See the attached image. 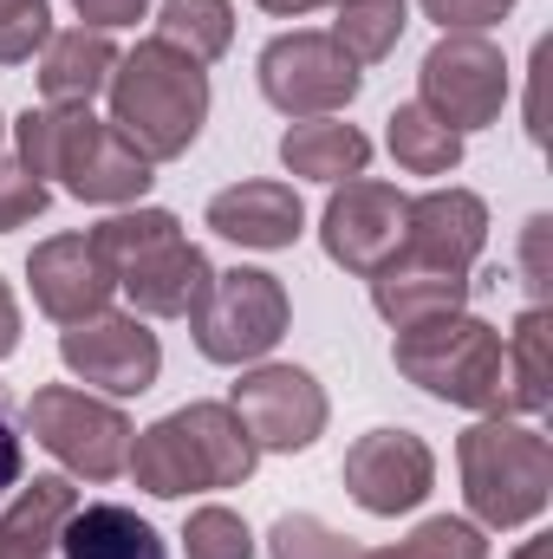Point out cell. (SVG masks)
Masks as SVG:
<instances>
[{
    "mask_svg": "<svg viewBox=\"0 0 553 559\" xmlns=\"http://www.w3.org/2000/svg\"><path fill=\"white\" fill-rule=\"evenodd\" d=\"M423 111H436L456 138L462 131H482L502 118L508 105V66H502V46L482 39V33H443L423 59Z\"/></svg>",
    "mask_w": 553,
    "mask_h": 559,
    "instance_id": "obj_10",
    "label": "cell"
},
{
    "mask_svg": "<svg viewBox=\"0 0 553 559\" xmlns=\"http://www.w3.org/2000/svg\"><path fill=\"white\" fill-rule=\"evenodd\" d=\"M20 163L39 182L46 176H66V189L79 202H105V209L138 202L143 189L156 182L138 150L118 138L111 124L92 118V105H79V111H52V105L46 111H26L20 118Z\"/></svg>",
    "mask_w": 553,
    "mask_h": 559,
    "instance_id": "obj_5",
    "label": "cell"
},
{
    "mask_svg": "<svg viewBox=\"0 0 553 559\" xmlns=\"http://www.w3.org/2000/svg\"><path fill=\"white\" fill-rule=\"evenodd\" d=\"M548 215H534L528 222V241H521V261H528V286H534V306L548 299Z\"/></svg>",
    "mask_w": 553,
    "mask_h": 559,
    "instance_id": "obj_33",
    "label": "cell"
},
{
    "mask_svg": "<svg viewBox=\"0 0 553 559\" xmlns=\"http://www.w3.org/2000/svg\"><path fill=\"white\" fill-rule=\"evenodd\" d=\"M39 209H46V182H39L26 163H7V156H0V235L26 228Z\"/></svg>",
    "mask_w": 553,
    "mask_h": 559,
    "instance_id": "obj_30",
    "label": "cell"
},
{
    "mask_svg": "<svg viewBox=\"0 0 553 559\" xmlns=\"http://www.w3.org/2000/svg\"><path fill=\"white\" fill-rule=\"evenodd\" d=\"M391 156H398L411 176H449V169L462 163V138H456L436 111L398 105V111H391Z\"/></svg>",
    "mask_w": 553,
    "mask_h": 559,
    "instance_id": "obj_24",
    "label": "cell"
},
{
    "mask_svg": "<svg viewBox=\"0 0 553 559\" xmlns=\"http://www.w3.org/2000/svg\"><path fill=\"white\" fill-rule=\"evenodd\" d=\"M515 0H423V13L430 20H443V33L456 26V33H469V26H489V20H502Z\"/></svg>",
    "mask_w": 553,
    "mask_h": 559,
    "instance_id": "obj_31",
    "label": "cell"
},
{
    "mask_svg": "<svg viewBox=\"0 0 553 559\" xmlns=\"http://www.w3.org/2000/svg\"><path fill=\"white\" fill-rule=\"evenodd\" d=\"M456 462H462L469 514L482 527H521V521H534L548 508L553 495V449L541 429L489 417L456 442Z\"/></svg>",
    "mask_w": 553,
    "mask_h": 559,
    "instance_id": "obj_6",
    "label": "cell"
},
{
    "mask_svg": "<svg viewBox=\"0 0 553 559\" xmlns=\"http://www.w3.org/2000/svg\"><path fill=\"white\" fill-rule=\"evenodd\" d=\"M111 66H118L111 33H98V26H66V33L46 39L39 92H46L52 111H79V105H92L98 85H111Z\"/></svg>",
    "mask_w": 553,
    "mask_h": 559,
    "instance_id": "obj_18",
    "label": "cell"
},
{
    "mask_svg": "<svg viewBox=\"0 0 553 559\" xmlns=\"http://www.w3.org/2000/svg\"><path fill=\"white\" fill-rule=\"evenodd\" d=\"M59 358L72 378H85L105 397H143L163 371V345L138 312H92V319L66 325Z\"/></svg>",
    "mask_w": 553,
    "mask_h": 559,
    "instance_id": "obj_12",
    "label": "cell"
},
{
    "mask_svg": "<svg viewBox=\"0 0 553 559\" xmlns=\"http://www.w3.org/2000/svg\"><path fill=\"white\" fill-rule=\"evenodd\" d=\"M189 325H196V352L209 365H255L286 332V286L261 267L215 274L202 306L189 312Z\"/></svg>",
    "mask_w": 553,
    "mask_h": 559,
    "instance_id": "obj_8",
    "label": "cell"
},
{
    "mask_svg": "<svg viewBox=\"0 0 553 559\" xmlns=\"http://www.w3.org/2000/svg\"><path fill=\"white\" fill-rule=\"evenodd\" d=\"M255 436L242 429V417L228 404H189L176 417L150 423L143 436H131V475L138 488L176 501V495H202V488H242L255 475Z\"/></svg>",
    "mask_w": 553,
    "mask_h": 559,
    "instance_id": "obj_3",
    "label": "cell"
},
{
    "mask_svg": "<svg viewBox=\"0 0 553 559\" xmlns=\"http://www.w3.org/2000/svg\"><path fill=\"white\" fill-rule=\"evenodd\" d=\"M436 481V455L411 429H372L345 455V488L365 514H411Z\"/></svg>",
    "mask_w": 553,
    "mask_h": 559,
    "instance_id": "obj_15",
    "label": "cell"
},
{
    "mask_svg": "<svg viewBox=\"0 0 553 559\" xmlns=\"http://www.w3.org/2000/svg\"><path fill=\"white\" fill-rule=\"evenodd\" d=\"M156 39L176 46L183 59L209 66V59L228 52V39H235V13H228V0H163V13H156Z\"/></svg>",
    "mask_w": 553,
    "mask_h": 559,
    "instance_id": "obj_23",
    "label": "cell"
},
{
    "mask_svg": "<svg viewBox=\"0 0 553 559\" xmlns=\"http://www.w3.org/2000/svg\"><path fill=\"white\" fill-rule=\"evenodd\" d=\"M299 222H306V209H299L293 182H235L209 202V228L242 248H293Z\"/></svg>",
    "mask_w": 553,
    "mask_h": 559,
    "instance_id": "obj_17",
    "label": "cell"
},
{
    "mask_svg": "<svg viewBox=\"0 0 553 559\" xmlns=\"http://www.w3.org/2000/svg\"><path fill=\"white\" fill-rule=\"evenodd\" d=\"M274 559H365L352 540H339L313 514H280L274 521Z\"/></svg>",
    "mask_w": 553,
    "mask_h": 559,
    "instance_id": "obj_28",
    "label": "cell"
},
{
    "mask_svg": "<svg viewBox=\"0 0 553 559\" xmlns=\"http://www.w3.org/2000/svg\"><path fill=\"white\" fill-rule=\"evenodd\" d=\"M280 163L293 176H313V182H339V176H365L372 163V143L352 124H332V118H299L286 138H280Z\"/></svg>",
    "mask_w": 553,
    "mask_h": 559,
    "instance_id": "obj_22",
    "label": "cell"
},
{
    "mask_svg": "<svg viewBox=\"0 0 553 559\" xmlns=\"http://www.w3.org/2000/svg\"><path fill=\"white\" fill-rule=\"evenodd\" d=\"M98 261L111 280L131 293V306L150 319H189L209 293V254L183 235V222L169 209H138V215H111L105 228H92Z\"/></svg>",
    "mask_w": 553,
    "mask_h": 559,
    "instance_id": "obj_4",
    "label": "cell"
},
{
    "mask_svg": "<svg viewBox=\"0 0 553 559\" xmlns=\"http://www.w3.org/2000/svg\"><path fill=\"white\" fill-rule=\"evenodd\" d=\"M209 118V79L196 59H183L163 39H143L111 66V131L138 150L143 163L183 156Z\"/></svg>",
    "mask_w": 553,
    "mask_h": 559,
    "instance_id": "obj_2",
    "label": "cell"
},
{
    "mask_svg": "<svg viewBox=\"0 0 553 559\" xmlns=\"http://www.w3.org/2000/svg\"><path fill=\"white\" fill-rule=\"evenodd\" d=\"M13 345H20V312H13V293L0 286V358H7Z\"/></svg>",
    "mask_w": 553,
    "mask_h": 559,
    "instance_id": "obj_35",
    "label": "cell"
},
{
    "mask_svg": "<svg viewBox=\"0 0 553 559\" xmlns=\"http://www.w3.org/2000/svg\"><path fill=\"white\" fill-rule=\"evenodd\" d=\"M502 404L541 417L553 404V319L548 306H528L508 352H502Z\"/></svg>",
    "mask_w": 553,
    "mask_h": 559,
    "instance_id": "obj_21",
    "label": "cell"
},
{
    "mask_svg": "<svg viewBox=\"0 0 553 559\" xmlns=\"http://www.w3.org/2000/svg\"><path fill=\"white\" fill-rule=\"evenodd\" d=\"M515 559H553V540H528V547H521Z\"/></svg>",
    "mask_w": 553,
    "mask_h": 559,
    "instance_id": "obj_37",
    "label": "cell"
},
{
    "mask_svg": "<svg viewBox=\"0 0 553 559\" xmlns=\"http://www.w3.org/2000/svg\"><path fill=\"white\" fill-rule=\"evenodd\" d=\"M404 228H411V195H398L391 182H372V176H345V189H332V202H326L319 235L345 274L372 280L404 248Z\"/></svg>",
    "mask_w": 553,
    "mask_h": 559,
    "instance_id": "obj_13",
    "label": "cell"
},
{
    "mask_svg": "<svg viewBox=\"0 0 553 559\" xmlns=\"http://www.w3.org/2000/svg\"><path fill=\"white\" fill-rule=\"evenodd\" d=\"M404 20H411V7H404V0H339L332 39L345 46V59H352V66H378V59L404 39Z\"/></svg>",
    "mask_w": 553,
    "mask_h": 559,
    "instance_id": "obj_25",
    "label": "cell"
},
{
    "mask_svg": "<svg viewBox=\"0 0 553 559\" xmlns=\"http://www.w3.org/2000/svg\"><path fill=\"white\" fill-rule=\"evenodd\" d=\"M20 468H26V449H20V429H13V411L0 397V495L20 488Z\"/></svg>",
    "mask_w": 553,
    "mask_h": 559,
    "instance_id": "obj_34",
    "label": "cell"
},
{
    "mask_svg": "<svg viewBox=\"0 0 553 559\" xmlns=\"http://www.w3.org/2000/svg\"><path fill=\"white\" fill-rule=\"evenodd\" d=\"M268 13H280V20H299V13H313V7H339V0H261Z\"/></svg>",
    "mask_w": 553,
    "mask_h": 559,
    "instance_id": "obj_36",
    "label": "cell"
},
{
    "mask_svg": "<svg viewBox=\"0 0 553 559\" xmlns=\"http://www.w3.org/2000/svg\"><path fill=\"white\" fill-rule=\"evenodd\" d=\"M261 92L286 118H326L358 98V66L332 33H280L261 52Z\"/></svg>",
    "mask_w": 553,
    "mask_h": 559,
    "instance_id": "obj_11",
    "label": "cell"
},
{
    "mask_svg": "<svg viewBox=\"0 0 553 559\" xmlns=\"http://www.w3.org/2000/svg\"><path fill=\"white\" fill-rule=\"evenodd\" d=\"M52 39V7L46 0H0V66L33 59V46Z\"/></svg>",
    "mask_w": 553,
    "mask_h": 559,
    "instance_id": "obj_29",
    "label": "cell"
},
{
    "mask_svg": "<svg viewBox=\"0 0 553 559\" xmlns=\"http://www.w3.org/2000/svg\"><path fill=\"white\" fill-rule=\"evenodd\" d=\"M26 429H33V442L39 449H52L72 475H85V481H111V475H125V462H131V423L118 404H105V397H92V391H72V384H46V391H33V404H26Z\"/></svg>",
    "mask_w": 553,
    "mask_h": 559,
    "instance_id": "obj_9",
    "label": "cell"
},
{
    "mask_svg": "<svg viewBox=\"0 0 553 559\" xmlns=\"http://www.w3.org/2000/svg\"><path fill=\"white\" fill-rule=\"evenodd\" d=\"M72 508H79V488L66 475H33L20 501L0 514V559H52Z\"/></svg>",
    "mask_w": 553,
    "mask_h": 559,
    "instance_id": "obj_20",
    "label": "cell"
},
{
    "mask_svg": "<svg viewBox=\"0 0 553 559\" xmlns=\"http://www.w3.org/2000/svg\"><path fill=\"white\" fill-rule=\"evenodd\" d=\"M26 280H33V299L39 312H52L59 325H79L92 312L111 306V267L98 261L92 235H59V241H39L33 261H26Z\"/></svg>",
    "mask_w": 553,
    "mask_h": 559,
    "instance_id": "obj_16",
    "label": "cell"
},
{
    "mask_svg": "<svg viewBox=\"0 0 553 559\" xmlns=\"http://www.w3.org/2000/svg\"><path fill=\"white\" fill-rule=\"evenodd\" d=\"M183 554L189 559H255V534L235 508H196L183 527Z\"/></svg>",
    "mask_w": 553,
    "mask_h": 559,
    "instance_id": "obj_26",
    "label": "cell"
},
{
    "mask_svg": "<svg viewBox=\"0 0 553 559\" xmlns=\"http://www.w3.org/2000/svg\"><path fill=\"white\" fill-rule=\"evenodd\" d=\"M398 371L423 384L430 397L443 404H462V411H508L502 404V332L469 319V312H436V319H416L398 332L391 345Z\"/></svg>",
    "mask_w": 553,
    "mask_h": 559,
    "instance_id": "obj_7",
    "label": "cell"
},
{
    "mask_svg": "<svg viewBox=\"0 0 553 559\" xmlns=\"http://www.w3.org/2000/svg\"><path fill=\"white\" fill-rule=\"evenodd\" d=\"M228 411L242 417V429L255 436V449H306L319 429H326V391L299 371V365H261L235 384Z\"/></svg>",
    "mask_w": 553,
    "mask_h": 559,
    "instance_id": "obj_14",
    "label": "cell"
},
{
    "mask_svg": "<svg viewBox=\"0 0 553 559\" xmlns=\"http://www.w3.org/2000/svg\"><path fill=\"white\" fill-rule=\"evenodd\" d=\"M365 559H489V547H482V534L469 521L436 514V521L416 527L404 547H385V554H365Z\"/></svg>",
    "mask_w": 553,
    "mask_h": 559,
    "instance_id": "obj_27",
    "label": "cell"
},
{
    "mask_svg": "<svg viewBox=\"0 0 553 559\" xmlns=\"http://www.w3.org/2000/svg\"><path fill=\"white\" fill-rule=\"evenodd\" d=\"M72 7H79V20H85V26L111 33V26H131V20H143V7H150V0H72Z\"/></svg>",
    "mask_w": 553,
    "mask_h": 559,
    "instance_id": "obj_32",
    "label": "cell"
},
{
    "mask_svg": "<svg viewBox=\"0 0 553 559\" xmlns=\"http://www.w3.org/2000/svg\"><path fill=\"white\" fill-rule=\"evenodd\" d=\"M59 554L66 559H169V547L156 540V527L138 521L131 508L92 501V508H72V514H66Z\"/></svg>",
    "mask_w": 553,
    "mask_h": 559,
    "instance_id": "obj_19",
    "label": "cell"
},
{
    "mask_svg": "<svg viewBox=\"0 0 553 559\" xmlns=\"http://www.w3.org/2000/svg\"><path fill=\"white\" fill-rule=\"evenodd\" d=\"M489 241V209L469 189H430L411 202L404 248L372 274V306L404 332L416 319L462 312L469 299V267Z\"/></svg>",
    "mask_w": 553,
    "mask_h": 559,
    "instance_id": "obj_1",
    "label": "cell"
}]
</instances>
